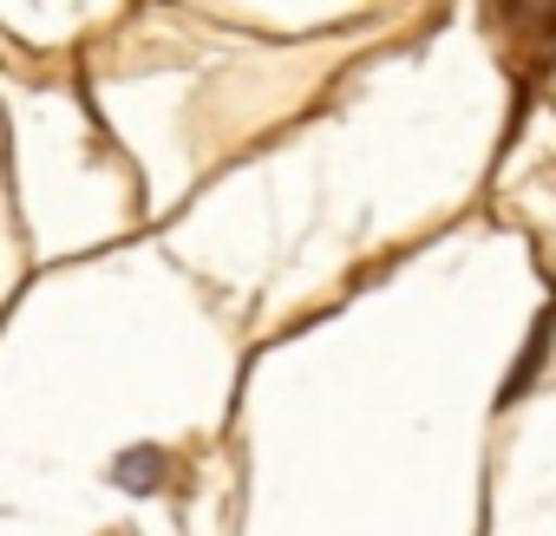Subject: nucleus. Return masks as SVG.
<instances>
[{"label":"nucleus","mask_w":556,"mask_h":536,"mask_svg":"<svg viewBox=\"0 0 556 536\" xmlns=\"http://www.w3.org/2000/svg\"><path fill=\"white\" fill-rule=\"evenodd\" d=\"M549 341H556V302H543V315H536V328H530V341H523V354H517V367L504 373V386H497V406H510L536 373H543V360H549Z\"/></svg>","instance_id":"1"},{"label":"nucleus","mask_w":556,"mask_h":536,"mask_svg":"<svg viewBox=\"0 0 556 536\" xmlns=\"http://www.w3.org/2000/svg\"><path fill=\"white\" fill-rule=\"evenodd\" d=\"M164 477H170V451H157V445H125L112 458V484L131 490V497H151Z\"/></svg>","instance_id":"2"}]
</instances>
